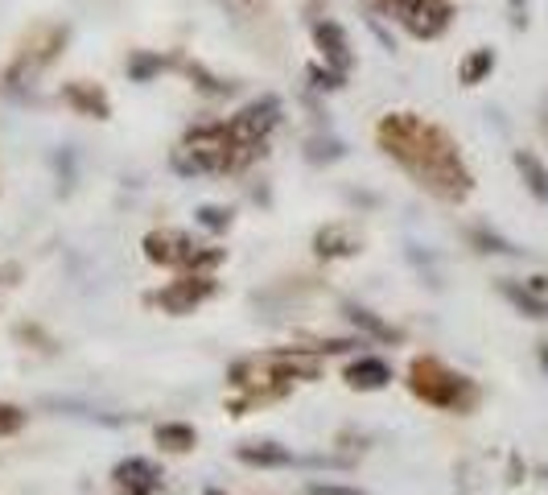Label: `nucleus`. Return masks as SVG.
I'll use <instances>...</instances> for the list:
<instances>
[{
	"label": "nucleus",
	"instance_id": "26",
	"mask_svg": "<svg viewBox=\"0 0 548 495\" xmlns=\"http://www.w3.org/2000/svg\"><path fill=\"white\" fill-rule=\"evenodd\" d=\"M207 495H223V491H207Z\"/></svg>",
	"mask_w": 548,
	"mask_h": 495
},
{
	"label": "nucleus",
	"instance_id": "4",
	"mask_svg": "<svg viewBox=\"0 0 548 495\" xmlns=\"http://www.w3.org/2000/svg\"><path fill=\"white\" fill-rule=\"evenodd\" d=\"M281 120V104L277 99H256V104H248L239 116L227 120V137L235 149H248V153H260L264 137L272 132V124Z\"/></svg>",
	"mask_w": 548,
	"mask_h": 495
},
{
	"label": "nucleus",
	"instance_id": "12",
	"mask_svg": "<svg viewBox=\"0 0 548 495\" xmlns=\"http://www.w3.org/2000/svg\"><path fill=\"white\" fill-rule=\"evenodd\" d=\"M239 458L252 462V467H289V462H293V454H289L285 446H272V442H264V446H244V450H239Z\"/></svg>",
	"mask_w": 548,
	"mask_h": 495
},
{
	"label": "nucleus",
	"instance_id": "1",
	"mask_svg": "<svg viewBox=\"0 0 548 495\" xmlns=\"http://www.w3.org/2000/svg\"><path fill=\"white\" fill-rule=\"evenodd\" d=\"M380 145L404 165L413 178L445 198H462L470 190V174L454 149V141L441 128L417 120L413 112H396L380 120Z\"/></svg>",
	"mask_w": 548,
	"mask_h": 495
},
{
	"label": "nucleus",
	"instance_id": "25",
	"mask_svg": "<svg viewBox=\"0 0 548 495\" xmlns=\"http://www.w3.org/2000/svg\"><path fill=\"white\" fill-rule=\"evenodd\" d=\"M540 355H544V368H548V343H540Z\"/></svg>",
	"mask_w": 548,
	"mask_h": 495
},
{
	"label": "nucleus",
	"instance_id": "17",
	"mask_svg": "<svg viewBox=\"0 0 548 495\" xmlns=\"http://www.w3.org/2000/svg\"><path fill=\"white\" fill-rule=\"evenodd\" d=\"M347 318H351L355 326H363L367 335H375V339H396V330H392V326H384V322L375 318L371 310H359V306H351V310H347Z\"/></svg>",
	"mask_w": 548,
	"mask_h": 495
},
{
	"label": "nucleus",
	"instance_id": "11",
	"mask_svg": "<svg viewBox=\"0 0 548 495\" xmlns=\"http://www.w3.org/2000/svg\"><path fill=\"white\" fill-rule=\"evenodd\" d=\"M347 380H351L355 388H384V384L392 380V368H388L384 359H359V363H351Z\"/></svg>",
	"mask_w": 548,
	"mask_h": 495
},
{
	"label": "nucleus",
	"instance_id": "24",
	"mask_svg": "<svg viewBox=\"0 0 548 495\" xmlns=\"http://www.w3.org/2000/svg\"><path fill=\"white\" fill-rule=\"evenodd\" d=\"M528 289H532V293H544V289H548V281H544V277H532V281H528Z\"/></svg>",
	"mask_w": 548,
	"mask_h": 495
},
{
	"label": "nucleus",
	"instance_id": "20",
	"mask_svg": "<svg viewBox=\"0 0 548 495\" xmlns=\"http://www.w3.org/2000/svg\"><path fill=\"white\" fill-rule=\"evenodd\" d=\"M227 219H231V215L219 211V207H202V211H198V223H202V227H211V231H223Z\"/></svg>",
	"mask_w": 548,
	"mask_h": 495
},
{
	"label": "nucleus",
	"instance_id": "9",
	"mask_svg": "<svg viewBox=\"0 0 548 495\" xmlns=\"http://www.w3.org/2000/svg\"><path fill=\"white\" fill-rule=\"evenodd\" d=\"M211 289H215L211 281L194 285V277H186L182 285H174V289H165V293H161V306H165V310H174V314H186V310H194Z\"/></svg>",
	"mask_w": 548,
	"mask_h": 495
},
{
	"label": "nucleus",
	"instance_id": "15",
	"mask_svg": "<svg viewBox=\"0 0 548 495\" xmlns=\"http://www.w3.org/2000/svg\"><path fill=\"white\" fill-rule=\"evenodd\" d=\"M491 71H495V54H491V50H474V54L462 62V83L474 87V83H483Z\"/></svg>",
	"mask_w": 548,
	"mask_h": 495
},
{
	"label": "nucleus",
	"instance_id": "14",
	"mask_svg": "<svg viewBox=\"0 0 548 495\" xmlns=\"http://www.w3.org/2000/svg\"><path fill=\"white\" fill-rule=\"evenodd\" d=\"M503 297L516 310H524V314H532V318H548V302L544 297H536L532 289H520V285H511V281H503Z\"/></svg>",
	"mask_w": 548,
	"mask_h": 495
},
{
	"label": "nucleus",
	"instance_id": "18",
	"mask_svg": "<svg viewBox=\"0 0 548 495\" xmlns=\"http://www.w3.org/2000/svg\"><path fill=\"white\" fill-rule=\"evenodd\" d=\"M157 442L169 450H190L194 446V429L190 425H161L157 429Z\"/></svg>",
	"mask_w": 548,
	"mask_h": 495
},
{
	"label": "nucleus",
	"instance_id": "19",
	"mask_svg": "<svg viewBox=\"0 0 548 495\" xmlns=\"http://www.w3.org/2000/svg\"><path fill=\"white\" fill-rule=\"evenodd\" d=\"M474 244H483V252H511V256H516V252H520V248H511L507 240L491 236V231H483V227H478V231H474Z\"/></svg>",
	"mask_w": 548,
	"mask_h": 495
},
{
	"label": "nucleus",
	"instance_id": "6",
	"mask_svg": "<svg viewBox=\"0 0 548 495\" xmlns=\"http://www.w3.org/2000/svg\"><path fill=\"white\" fill-rule=\"evenodd\" d=\"M314 42H318V50H322V58H326V66L334 75H347L351 71V42H347V33H342V25L338 21H318L314 25Z\"/></svg>",
	"mask_w": 548,
	"mask_h": 495
},
{
	"label": "nucleus",
	"instance_id": "3",
	"mask_svg": "<svg viewBox=\"0 0 548 495\" xmlns=\"http://www.w3.org/2000/svg\"><path fill=\"white\" fill-rule=\"evenodd\" d=\"M413 392L425 396L429 405H445V409H458L474 396V388L462 376H454L450 368H441L437 359H417L413 363Z\"/></svg>",
	"mask_w": 548,
	"mask_h": 495
},
{
	"label": "nucleus",
	"instance_id": "7",
	"mask_svg": "<svg viewBox=\"0 0 548 495\" xmlns=\"http://www.w3.org/2000/svg\"><path fill=\"white\" fill-rule=\"evenodd\" d=\"M145 252H149V260H157V264H190V260H194L190 240L178 236V231H153V236L145 240Z\"/></svg>",
	"mask_w": 548,
	"mask_h": 495
},
{
	"label": "nucleus",
	"instance_id": "2",
	"mask_svg": "<svg viewBox=\"0 0 548 495\" xmlns=\"http://www.w3.org/2000/svg\"><path fill=\"white\" fill-rule=\"evenodd\" d=\"M231 153L235 145L227 137V124H207L190 132L174 161L182 174H211V170H231Z\"/></svg>",
	"mask_w": 548,
	"mask_h": 495
},
{
	"label": "nucleus",
	"instance_id": "16",
	"mask_svg": "<svg viewBox=\"0 0 548 495\" xmlns=\"http://www.w3.org/2000/svg\"><path fill=\"white\" fill-rule=\"evenodd\" d=\"M318 252L322 256H347V252H355V240L342 227H326V231H318Z\"/></svg>",
	"mask_w": 548,
	"mask_h": 495
},
{
	"label": "nucleus",
	"instance_id": "23",
	"mask_svg": "<svg viewBox=\"0 0 548 495\" xmlns=\"http://www.w3.org/2000/svg\"><path fill=\"white\" fill-rule=\"evenodd\" d=\"M157 66H161V58H136V62H132V79H149Z\"/></svg>",
	"mask_w": 548,
	"mask_h": 495
},
{
	"label": "nucleus",
	"instance_id": "22",
	"mask_svg": "<svg viewBox=\"0 0 548 495\" xmlns=\"http://www.w3.org/2000/svg\"><path fill=\"white\" fill-rule=\"evenodd\" d=\"M13 429H21V413L13 405H0V434H13Z\"/></svg>",
	"mask_w": 548,
	"mask_h": 495
},
{
	"label": "nucleus",
	"instance_id": "13",
	"mask_svg": "<svg viewBox=\"0 0 548 495\" xmlns=\"http://www.w3.org/2000/svg\"><path fill=\"white\" fill-rule=\"evenodd\" d=\"M66 99H71V104H75L79 112H87V116H99V120L108 116V99L99 95V91H91V87H83V83L66 87Z\"/></svg>",
	"mask_w": 548,
	"mask_h": 495
},
{
	"label": "nucleus",
	"instance_id": "21",
	"mask_svg": "<svg viewBox=\"0 0 548 495\" xmlns=\"http://www.w3.org/2000/svg\"><path fill=\"white\" fill-rule=\"evenodd\" d=\"M305 495H363L355 487H342V483H310V491Z\"/></svg>",
	"mask_w": 548,
	"mask_h": 495
},
{
	"label": "nucleus",
	"instance_id": "10",
	"mask_svg": "<svg viewBox=\"0 0 548 495\" xmlns=\"http://www.w3.org/2000/svg\"><path fill=\"white\" fill-rule=\"evenodd\" d=\"M516 170L524 174V186L540 198V203L548 207V170H544V161L536 157V153H528V149H520L516 153Z\"/></svg>",
	"mask_w": 548,
	"mask_h": 495
},
{
	"label": "nucleus",
	"instance_id": "5",
	"mask_svg": "<svg viewBox=\"0 0 548 495\" xmlns=\"http://www.w3.org/2000/svg\"><path fill=\"white\" fill-rule=\"evenodd\" d=\"M396 17L404 21V29L413 33V38L429 42V38H441V33L450 29L454 9H450V0H408Z\"/></svg>",
	"mask_w": 548,
	"mask_h": 495
},
{
	"label": "nucleus",
	"instance_id": "8",
	"mask_svg": "<svg viewBox=\"0 0 548 495\" xmlns=\"http://www.w3.org/2000/svg\"><path fill=\"white\" fill-rule=\"evenodd\" d=\"M116 479H120L132 495H153V491L161 487V471L153 467L149 458H128V462H120V467H116Z\"/></svg>",
	"mask_w": 548,
	"mask_h": 495
}]
</instances>
